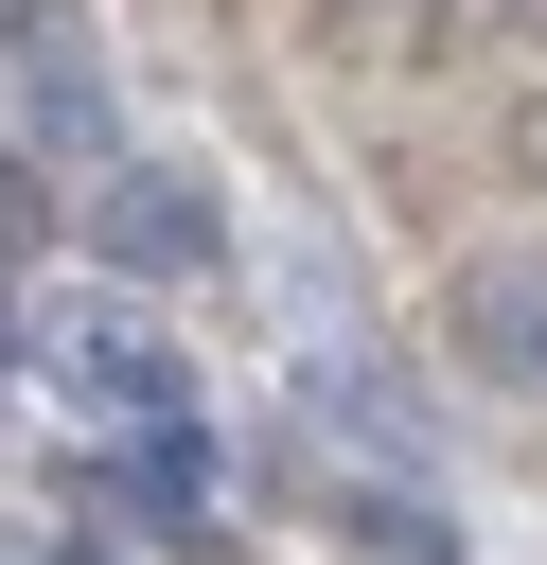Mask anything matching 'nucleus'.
Listing matches in <instances>:
<instances>
[{"mask_svg":"<svg viewBox=\"0 0 547 565\" xmlns=\"http://www.w3.org/2000/svg\"><path fill=\"white\" fill-rule=\"evenodd\" d=\"M88 247H106L124 282H212V265H229V212H212L194 159H106V177H88Z\"/></svg>","mask_w":547,"mask_h":565,"instance_id":"f257e3e1","label":"nucleus"},{"mask_svg":"<svg viewBox=\"0 0 547 565\" xmlns=\"http://www.w3.org/2000/svg\"><path fill=\"white\" fill-rule=\"evenodd\" d=\"M106 177V71H88V35L71 18H35L18 0V177Z\"/></svg>","mask_w":547,"mask_h":565,"instance_id":"f03ea898","label":"nucleus"},{"mask_svg":"<svg viewBox=\"0 0 547 565\" xmlns=\"http://www.w3.org/2000/svg\"><path fill=\"white\" fill-rule=\"evenodd\" d=\"M35 371H53L71 406H124V424H159V406H176V353H159L124 300H53V318H35Z\"/></svg>","mask_w":547,"mask_h":565,"instance_id":"7ed1b4c3","label":"nucleus"},{"mask_svg":"<svg viewBox=\"0 0 547 565\" xmlns=\"http://www.w3.org/2000/svg\"><path fill=\"white\" fill-rule=\"evenodd\" d=\"M459 353L512 371V388H547V247H494V265L459 282Z\"/></svg>","mask_w":547,"mask_h":565,"instance_id":"20e7f679","label":"nucleus"},{"mask_svg":"<svg viewBox=\"0 0 547 565\" xmlns=\"http://www.w3.org/2000/svg\"><path fill=\"white\" fill-rule=\"evenodd\" d=\"M300 406H318V424H335L371 477H406V459H423V406H406L388 371H353V353H300Z\"/></svg>","mask_w":547,"mask_h":565,"instance_id":"39448f33","label":"nucleus"},{"mask_svg":"<svg viewBox=\"0 0 547 565\" xmlns=\"http://www.w3.org/2000/svg\"><path fill=\"white\" fill-rule=\"evenodd\" d=\"M124 512H159V530H194V512H212V424H194V406L124 424Z\"/></svg>","mask_w":547,"mask_h":565,"instance_id":"423d86ee","label":"nucleus"},{"mask_svg":"<svg viewBox=\"0 0 547 565\" xmlns=\"http://www.w3.org/2000/svg\"><path fill=\"white\" fill-rule=\"evenodd\" d=\"M53 565H88V547H53Z\"/></svg>","mask_w":547,"mask_h":565,"instance_id":"0eeeda50","label":"nucleus"}]
</instances>
